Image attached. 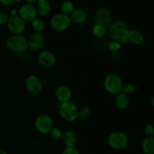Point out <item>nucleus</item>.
I'll return each mask as SVG.
<instances>
[{
	"label": "nucleus",
	"mask_w": 154,
	"mask_h": 154,
	"mask_svg": "<svg viewBox=\"0 0 154 154\" xmlns=\"http://www.w3.org/2000/svg\"><path fill=\"white\" fill-rule=\"evenodd\" d=\"M8 15L4 11H0V26H3L7 23L8 20Z\"/></svg>",
	"instance_id": "nucleus-30"
},
{
	"label": "nucleus",
	"mask_w": 154,
	"mask_h": 154,
	"mask_svg": "<svg viewBox=\"0 0 154 154\" xmlns=\"http://www.w3.org/2000/svg\"><path fill=\"white\" fill-rule=\"evenodd\" d=\"M108 48L111 52H118L120 49H121V45L120 43L114 41H111L109 42L108 45Z\"/></svg>",
	"instance_id": "nucleus-26"
},
{
	"label": "nucleus",
	"mask_w": 154,
	"mask_h": 154,
	"mask_svg": "<svg viewBox=\"0 0 154 154\" xmlns=\"http://www.w3.org/2000/svg\"><path fill=\"white\" fill-rule=\"evenodd\" d=\"M72 22L77 24L84 23L87 19V11L83 8H77L74 10V11L71 14L70 16Z\"/></svg>",
	"instance_id": "nucleus-15"
},
{
	"label": "nucleus",
	"mask_w": 154,
	"mask_h": 154,
	"mask_svg": "<svg viewBox=\"0 0 154 154\" xmlns=\"http://www.w3.org/2000/svg\"><path fill=\"white\" fill-rule=\"evenodd\" d=\"M27 39H28L29 49H31L32 51H39L45 45V38L42 32H34L29 36Z\"/></svg>",
	"instance_id": "nucleus-12"
},
{
	"label": "nucleus",
	"mask_w": 154,
	"mask_h": 154,
	"mask_svg": "<svg viewBox=\"0 0 154 154\" xmlns=\"http://www.w3.org/2000/svg\"><path fill=\"white\" fill-rule=\"evenodd\" d=\"M75 9V5L70 0H66V1L63 2L62 3L61 6H60L61 13L66 15H69V16H70L71 14L74 11Z\"/></svg>",
	"instance_id": "nucleus-22"
},
{
	"label": "nucleus",
	"mask_w": 154,
	"mask_h": 154,
	"mask_svg": "<svg viewBox=\"0 0 154 154\" xmlns=\"http://www.w3.org/2000/svg\"><path fill=\"white\" fill-rule=\"evenodd\" d=\"M114 102L117 108L120 110L127 109L130 105V99L129 96L123 93H120L116 95Z\"/></svg>",
	"instance_id": "nucleus-16"
},
{
	"label": "nucleus",
	"mask_w": 154,
	"mask_h": 154,
	"mask_svg": "<svg viewBox=\"0 0 154 154\" xmlns=\"http://www.w3.org/2000/svg\"><path fill=\"white\" fill-rule=\"evenodd\" d=\"M51 4L49 2L46 0H38V3L35 7L37 15L42 17L48 16V14L51 11Z\"/></svg>",
	"instance_id": "nucleus-18"
},
{
	"label": "nucleus",
	"mask_w": 154,
	"mask_h": 154,
	"mask_svg": "<svg viewBox=\"0 0 154 154\" xmlns=\"http://www.w3.org/2000/svg\"><path fill=\"white\" fill-rule=\"evenodd\" d=\"M63 142L66 147H75L77 143V135L74 131H66L63 135Z\"/></svg>",
	"instance_id": "nucleus-19"
},
{
	"label": "nucleus",
	"mask_w": 154,
	"mask_h": 154,
	"mask_svg": "<svg viewBox=\"0 0 154 154\" xmlns=\"http://www.w3.org/2000/svg\"><path fill=\"white\" fill-rule=\"evenodd\" d=\"M49 134L51 135L52 138H54V139H58V138H60L62 136H63L62 131L60 130V129H58V128L54 127Z\"/></svg>",
	"instance_id": "nucleus-28"
},
{
	"label": "nucleus",
	"mask_w": 154,
	"mask_h": 154,
	"mask_svg": "<svg viewBox=\"0 0 154 154\" xmlns=\"http://www.w3.org/2000/svg\"><path fill=\"white\" fill-rule=\"evenodd\" d=\"M17 2V0H0V3L3 5L5 6H10L14 4Z\"/></svg>",
	"instance_id": "nucleus-31"
},
{
	"label": "nucleus",
	"mask_w": 154,
	"mask_h": 154,
	"mask_svg": "<svg viewBox=\"0 0 154 154\" xmlns=\"http://www.w3.org/2000/svg\"><path fill=\"white\" fill-rule=\"evenodd\" d=\"M6 48L14 53H23L29 49L28 39L23 35H12L5 42Z\"/></svg>",
	"instance_id": "nucleus-2"
},
{
	"label": "nucleus",
	"mask_w": 154,
	"mask_h": 154,
	"mask_svg": "<svg viewBox=\"0 0 154 154\" xmlns=\"http://www.w3.org/2000/svg\"><path fill=\"white\" fill-rule=\"evenodd\" d=\"M0 154H8V153L3 149H0Z\"/></svg>",
	"instance_id": "nucleus-33"
},
{
	"label": "nucleus",
	"mask_w": 154,
	"mask_h": 154,
	"mask_svg": "<svg viewBox=\"0 0 154 154\" xmlns=\"http://www.w3.org/2000/svg\"><path fill=\"white\" fill-rule=\"evenodd\" d=\"M91 108L88 106L83 107L81 109L78 111V119H79L81 121L87 120L91 115Z\"/></svg>",
	"instance_id": "nucleus-24"
},
{
	"label": "nucleus",
	"mask_w": 154,
	"mask_h": 154,
	"mask_svg": "<svg viewBox=\"0 0 154 154\" xmlns=\"http://www.w3.org/2000/svg\"><path fill=\"white\" fill-rule=\"evenodd\" d=\"M62 154H80V153L75 147H66Z\"/></svg>",
	"instance_id": "nucleus-29"
},
{
	"label": "nucleus",
	"mask_w": 154,
	"mask_h": 154,
	"mask_svg": "<svg viewBox=\"0 0 154 154\" xmlns=\"http://www.w3.org/2000/svg\"><path fill=\"white\" fill-rule=\"evenodd\" d=\"M27 4H30V5H32L34 3H35L36 2L38 1V0H24Z\"/></svg>",
	"instance_id": "nucleus-32"
},
{
	"label": "nucleus",
	"mask_w": 154,
	"mask_h": 154,
	"mask_svg": "<svg viewBox=\"0 0 154 154\" xmlns=\"http://www.w3.org/2000/svg\"><path fill=\"white\" fill-rule=\"evenodd\" d=\"M46 1H49V0H46Z\"/></svg>",
	"instance_id": "nucleus-34"
},
{
	"label": "nucleus",
	"mask_w": 154,
	"mask_h": 154,
	"mask_svg": "<svg viewBox=\"0 0 154 154\" xmlns=\"http://www.w3.org/2000/svg\"><path fill=\"white\" fill-rule=\"evenodd\" d=\"M31 25L35 32H42L44 31L46 26L45 22L40 17H36L31 22Z\"/></svg>",
	"instance_id": "nucleus-23"
},
{
	"label": "nucleus",
	"mask_w": 154,
	"mask_h": 154,
	"mask_svg": "<svg viewBox=\"0 0 154 154\" xmlns=\"http://www.w3.org/2000/svg\"><path fill=\"white\" fill-rule=\"evenodd\" d=\"M78 109L76 104L73 102H66L60 103L59 107V113L62 118L66 121L72 123L78 120Z\"/></svg>",
	"instance_id": "nucleus-3"
},
{
	"label": "nucleus",
	"mask_w": 154,
	"mask_h": 154,
	"mask_svg": "<svg viewBox=\"0 0 154 154\" xmlns=\"http://www.w3.org/2000/svg\"><path fill=\"white\" fill-rule=\"evenodd\" d=\"M25 87L27 91L32 95L40 94L43 90V84L38 77L29 75L25 81Z\"/></svg>",
	"instance_id": "nucleus-9"
},
{
	"label": "nucleus",
	"mask_w": 154,
	"mask_h": 154,
	"mask_svg": "<svg viewBox=\"0 0 154 154\" xmlns=\"http://www.w3.org/2000/svg\"><path fill=\"white\" fill-rule=\"evenodd\" d=\"M18 16L25 22H32L38 16L35 7L27 3L22 5L18 11Z\"/></svg>",
	"instance_id": "nucleus-11"
},
{
	"label": "nucleus",
	"mask_w": 154,
	"mask_h": 154,
	"mask_svg": "<svg viewBox=\"0 0 154 154\" xmlns=\"http://www.w3.org/2000/svg\"><path fill=\"white\" fill-rule=\"evenodd\" d=\"M35 127L41 134H49L54 128V121L51 116L42 114L36 117L35 120Z\"/></svg>",
	"instance_id": "nucleus-6"
},
{
	"label": "nucleus",
	"mask_w": 154,
	"mask_h": 154,
	"mask_svg": "<svg viewBox=\"0 0 154 154\" xmlns=\"http://www.w3.org/2000/svg\"><path fill=\"white\" fill-rule=\"evenodd\" d=\"M107 31L105 26L100 25V24H95L92 29V33L93 35L97 38H102L106 35Z\"/></svg>",
	"instance_id": "nucleus-21"
},
{
	"label": "nucleus",
	"mask_w": 154,
	"mask_h": 154,
	"mask_svg": "<svg viewBox=\"0 0 154 154\" xmlns=\"http://www.w3.org/2000/svg\"><path fill=\"white\" fill-rule=\"evenodd\" d=\"M142 150L145 154H154V136L144 138L142 142Z\"/></svg>",
	"instance_id": "nucleus-20"
},
{
	"label": "nucleus",
	"mask_w": 154,
	"mask_h": 154,
	"mask_svg": "<svg viewBox=\"0 0 154 154\" xmlns=\"http://www.w3.org/2000/svg\"><path fill=\"white\" fill-rule=\"evenodd\" d=\"M129 139L127 135L122 132H114L110 134L108 138V144L114 150H122L127 146Z\"/></svg>",
	"instance_id": "nucleus-7"
},
{
	"label": "nucleus",
	"mask_w": 154,
	"mask_h": 154,
	"mask_svg": "<svg viewBox=\"0 0 154 154\" xmlns=\"http://www.w3.org/2000/svg\"><path fill=\"white\" fill-rule=\"evenodd\" d=\"M38 62L42 67L46 69L53 68L57 63V57L50 51H42L38 56Z\"/></svg>",
	"instance_id": "nucleus-10"
},
{
	"label": "nucleus",
	"mask_w": 154,
	"mask_h": 154,
	"mask_svg": "<svg viewBox=\"0 0 154 154\" xmlns=\"http://www.w3.org/2000/svg\"><path fill=\"white\" fill-rule=\"evenodd\" d=\"M144 134L147 137L153 136L154 135V126L152 123H148L144 126Z\"/></svg>",
	"instance_id": "nucleus-27"
},
{
	"label": "nucleus",
	"mask_w": 154,
	"mask_h": 154,
	"mask_svg": "<svg viewBox=\"0 0 154 154\" xmlns=\"http://www.w3.org/2000/svg\"><path fill=\"white\" fill-rule=\"evenodd\" d=\"M55 97L60 103L69 102L72 98V91L66 85L59 86L55 90Z\"/></svg>",
	"instance_id": "nucleus-13"
},
{
	"label": "nucleus",
	"mask_w": 154,
	"mask_h": 154,
	"mask_svg": "<svg viewBox=\"0 0 154 154\" xmlns=\"http://www.w3.org/2000/svg\"><path fill=\"white\" fill-rule=\"evenodd\" d=\"M144 35L142 32L138 29H132L129 30V35H128V41L135 45H139L144 42Z\"/></svg>",
	"instance_id": "nucleus-17"
},
{
	"label": "nucleus",
	"mask_w": 154,
	"mask_h": 154,
	"mask_svg": "<svg viewBox=\"0 0 154 154\" xmlns=\"http://www.w3.org/2000/svg\"><path fill=\"white\" fill-rule=\"evenodd\" d=\"M6 25L13 35H22L26 29V22L17 14L11 15L8 18Z\"/></svg>",
	"instance_id": "nucleus-8"
},
{
	"label": "nucleus",
	"mask_w": 154,
	"mask_h": 154,
	"mask_svg": "<svg viewBox=\"0 0 154 154\" xmlns=\"http://www.w3.org/2000/svg\"><path fill=\"white\" fill-rule=\"evenodd\" d=\"M72 20L69 15L63 13H57L53 15L50 20V26L54 30L57 32H63L69 28Z\"/></svg>",
	"instance_id": "nucleus-5"
},
{
	"label": "nucleus",
	"mask_w": 154,
	"mask_h": 154,
	"mask_svg": "<svg viewBox=\"0 0 154 154\" xmlns=\"http://www.w3.org/2000/svg\"><path fill=\"white\" fill-rule=\"evenodd\" d=\"M123 81L120 75L117 74H109L104 80V87L108 93L111 95H117L121 93Z\"/></svg>",
	"instance_id": "nucleus-4"
},
{
	"label": "nucleus",
	"mask_w": 154,
	"mask_h": 154,
	"mask_svg": "<svg viewBox=\"0 0 154 154\" xmlns=\"http://www.w3.org/2000/svg\"><path fill=\"white\" fill-rule=\"evenodd\" d=\"M135 87L133 84H131V83H126V84H123L121 93L129 96V95L132 94L135 92Z\"/></svg>",
	"instance_id": "nucleus-25"
},
{
	"label": "nucleus",
	"mask_w": 154,
	"mask_h": 154,
	"mask_svg": "<svg viewBox=\"0 0 154 154\" xmlns=\"http://www.w3.org/2000/svg\"><path fill=\"white\" fill-rule=\"evenodd\" d=\"M94 20L96 24L106 26L111 20V12L105 7L99 8L95 13Z\"/></svg>",
	"instance_id": "nucleus-14"
},
{
	"label": "nucleus",
	"mask_w": 154,
	"mask_h": 154,
	"mask_svg": "<svg viewBox=\"0 0 154 154\" xmlns=\"http://www.w3.org/2000/svg\"><path fill=\"white\" fill-rule=\"evenodd\" d=\"M129 30L130 29L126 23L122 20H117L110 26L108 33L112 41L123 43L128 41Z\"/></svg>",
	"instance_id": "nucleus-1"
}]
</instances>
